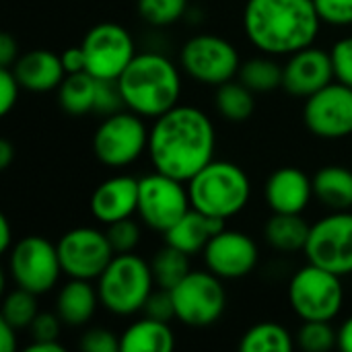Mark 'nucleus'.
I'll list each match as a JSON object with an SVG mask.
<instances>
[{
  "mask_svg": "<svg viewBox=\"0 0 352 352\" xmlns=\"http://www.w3.org/2000/svg\"><path fill=\"white\" fill-rule=\"evenodd\" d=\"M217 130L212 120L194 105H175L155 118L148 132L153 169L188 182L214 159Z\"/></svg>",
  "mask_w": 352,
  "mask_h": 352,
  "instance_id": "nucleus-1",
  "label": "nucleus"
},
{
  "mask_svg": "<svg viewBox=\"0 0 352 352\" xmlns=\"http://www.w3.org/2000/svg\"><path fill=\"white\" fill-rule=\"evenodd\" d=\"M320 27L314 0H248L243 8L245 37L268 56H291L314 45Z\"/></svg>",
  "mask_w": 352,
  "mask_h": 352,
  "instance_id": "nucleus-2",
  "label": "nucleus"
},
{
  "mask_svg": "<svg viewBox=\"0 0 352 352\" xmlns=\"http://www.w3.org/2000/svg\"><path fill=\"white\" fill-rule=\"evenodd\" d=\"M126 109L142 118H159L179 105L182 72L159 52H140L118 78Z\"/></svg>",
  "mask_w": 352,
  "mask_h": 352,
  "instance_id": "nucleus-3",
  "label": "nucleus"
},
{
  "mask_svg": "<svg viewBox=\"0 0 352 352\" xmlns=\"http://www.w3.org/2000/svg\"><path fill=\"white\" fill-rule=\"evenodd\" d=\"M186 184L192 208L221 221L237 217L252 198L248 173L231 161L212 159Z\"/></svg>",
  "mask_w": 352,
  "mask_h": 352,
  "instance_id": "nucleus-4",
  "label": "nucleus"
},
{
  "mask_svg": "<svg viewBox=\"0 0 352 352\" xmlns=\"http://www.w3.org/2000/svg\"><path fill=\"white\" fill-rule=\"evenodd\" d=\"M101 305L113 316L140 314L146 299L155 291L151 262L138 254H116L97 278Z\"/></svg>",
  "mask_w": 352,
  "mask_h": 352,
  "instance_id": "nucleus-5",
  "label": "nucleus"
},
{
  "mask_svg": "<svg viewBox=\"0 0 352 352\" xmlns=\"http://www.w3.org/2000/svg\"><path fill=\"white\" fill-rule=\"evenodd\" d=\"M287 297L301 322H332L344 305L342 276L307 262L293 274Z\"/></svg>",
  "mask_w": 352,
  "mask_h": 352,
  "instance_id": "nucleus-6",
  "label": "nucleus"
},
{
  "mask_svg": "<svg viewBox=\"0 0 352 352\" xmlns=\"http://www.w3.org/2000/svg\"><path fill=\"white\" fill-rule=\"evenodd\" d=\"M148 132L151 128H146L142 116L120 109L105 116L97 126L93 134V155L105 167H128L148 151Z\"/></svg>",
  "mask_w": 352,
  "mask_h": 352,
  "instance_id": "nucleus-7",
  "label": "nucleus"
},
{
  "mask_svg": "<svg viewBox=\"0 0 352 352\" xmlns=\"http://www.w3.org/2000/svg\"><path fill=\"white\" fill-rule=\"evenodd\" d=\"M179 64L192 80L219 87L237 78L241 60L237 47L229 39L214 33H198L182 45Z\"/></svg>",
  "mask_w": 352,
  "mask_h": 352,
  "instance_id": "nucleus-8",
  "label": "nucleus"
},
{
  "mask_svg": "<svg viewBox=\"0 0 352 352\" xmlns=\"http://www.w3.org/2000/svg\"><path fill=\"white\" fill-rule=\"evenodd\" d=\"M175 318L190 328H208L221 320L227 307V291L223 278L206 270H190V274L171 289Z\"/></svg>",
  "mask_w": 352,
  "mask_h": 352,
  "instance_id": "nucleus-9",
  "label": "nucleus"
},
{
  "mask_svg": "<svg viewBox=\"0 0 352 352\" xmlns=\"http://www.w3.org/2000/svg\"><path fill=\"white\" fill-rule=\"evenodd\" d=\"M8 274L16 287L35 295L52 291L60 274H64L58 245L41 235H29L14 241L8 252Z\"/></svg>",
  "mask_w": 352,
  "mask_h": 352,
  "instance_id": "nucleus-10",
  "label": "nucleus"
},
{
  "mask_svg": "<svg viewBox=\"0 0 352 352\" xmlns=\"http://www.w3.org/2000/svg\"><path fill=\"white\" fill-rule=\"evenodd\" d=\"M192 208L188 184L171 175L153 171L138 179L140 221L157 233H167Z\"/></svg>",
  "mask_w": 352,
  "mask_h": 352,
  "instance_id": "nucleus-11",
  "label": "nucleus"
},
{
  "mask_svg": "<svg viewBox=\"0 0 352 352\" xmlns=\"http://www.w3.org/2000/svg\"><path fill=\"white\" fill-rule=\"evenodd\" d=\"M303 254L309 264L338 276L352 274V210L330 212L316 221Z\"/></svg>",
  "mask_w": 352,
  "mask_h": 352,
  "instance_id": "nucleus-12",
  "label": "nucleus"
},
{
  "mask_svg": "<svg viewBox=\"0 0 352 352\" xmlns=\"http://www.w3.org/2000/svg\"><path fill=\"white\" fill-rule=\"evenodd\" d=\"M87 60V72L95 78L118 80L136 56L130 31L120 23H97L80 41Z\"/></svg>",
  "mask_w": 352,
  "mask_h": 352,
  "instance_id": "nucleus-13",
  "label": "nucleus"
},
{
  "mask_svg": "<svg viewBox=\"0 0 352 352\" xmlns=\"http://www.w3.org/2000/svg\"><path fill=\"white\" fill-rule=\"evenodd\" d=\"M56 245L62 272L68 278L97 280L116 256L107 233L95 227H74Z\"/></svg>",
  "mask_w": 352,
  "mask_h": 352,
  "instance_id": "nucleus-14",
  "label": "nucleus"
},
{
  "mask_svg": "<svg viewBox=\"0 0 352 352\" xmlns=\"http://www.w3.org/2000/svg\"><path fill=\"white\" fill-rule=\"evenodd\" d=\"M303 122L311 134L324 140H338L352 134V87L330 82L305 99Z\"/></svg>",
  "mask_w": 352,
  "mask_h": 352,
  "instance_id": "nucleus-15",
  "label": "nucleus"
},
{
  "mask_svg": "<svg viewBox=\"0 0 352 352\" xmlns=\"http://www.w3.org/2000/svg\"><path fill=\"white\" fill-rule=\"evenodd\" d=\"M204 266L223 280H237L254 272L260 260L258 243L243 231L221 229L202 252Z\"/></svg>",
  "mask_w": 352,
  "mask_h": 352,
  "instance_id": "nucleus-16",
  "label": "nucleus"
},
{
  "mask_svg": "<svg viewBox=\"0 0 352 352\" xmlns=\"http://www.w3.org/2000/svg\"><path fill=\"white\" fill-rule=\"evenodd\" d=\"M334 66L330 52L307 45L287 58L283 64V89L293 95L307 99L334 82Z\"/></svg>",
  "mask_w": 352,
  "mask_h": 352,
  "instance_id": "nucleus-17",
  "label": "nucleus"
},
{
  "mask_svg": "<svg viewBox=\"0 0 352 352\" xmlns=\"http://www.w3.org/2000/svg\"><path fill=\"white\" fill-rule=\"evenodd\" d=\"M89 208L91 214L105 227L134 217L138 210V179L132 175H113L101 182L91 194Z\"/></svg>",
  "mask_w": 352,
  "mask_h": 352,
  "instance_id": "nucleus-18",
  "label": "nucleus"
},
{
  "mask_svg": "<svg viewBox=\"0 0 352 352\" xmlns=\"http://www.w3.org/2000/svg\"><path fill=\"white\" fill-rule=\"evenodd\" d=\"M264 196L272 212L303 214L311 198H316L314 179L299 167H280L268 177Z\"/></svg>",
  "mask_w": 352,
  "mask_h": 352,
  "instance_id": "nucleus-19",
  "label": "nucleus"
},
{
  "mask_svg": "<svg viewBox=\"0 0 352 352\" xmlns=\"http://www.w3.org/2000/svg\"><path fill=\"white\" fill-rule=\"evenodd\" d=\"M12 72L21 87L31 93H47L60 87L66 76L60 54L52 50H29L16 58Z\"/></svg>",
  "mask_w": 352,
  "mask_h": 352,
  "instance_id": "nucleus-20",
  "label": "nucleus"
},
{
  "mask_svg": "<svg viewBox=\"0 0 352 352\" xmlns=\"http://www.w3.org/2000/svg\"><path fill=\"white\" fill-rule=\"evenodd\" d=\"M225 229V221L208 217L196 208H190L167 233H165V243L182 250L188 256L202 254L208 241Z\"/></svg>",
  "mask_w": 352,
  "mask_h": 352,
  "instance_id": "nucleus-21",
  "label": "nucleus"
},
{
  "mask_svg": "<svg viewBox=\"0 0 352 352\" xmlns=\"http://www.w3.org/2000/svg\"><path fill=\"white\" fill-rule=\"evenodd\" d=\"M91 283L93 280L70 278L66 285L60 287L56 297V314L60 316L64 326L80 328L93 320L101 301L97 287H93Z\"/></svg>",
  "mask_w": 352,
  "mask_h": 352,
  "instance_id": "nucleus-22",
  "label": "nucleus"
},
{
  "mask_svg": "<svg viewBox=\"0 0 352 352\" xmlns=\"http://www.w3.org/2000/svg\"><path fill=\"white\" fill-rule=\"evenodd\" d=\"M120 349L122 352H171L175 349V334L167 322L144 316L120 334Z\"/></svg>",
  "mask_w": 352,
  "mask_h": 352,
  "instance_id": "nucleus-23",
  "label": "nucleus"
},
{
  "mask_svg": "<svg viewBox=\"0 0 352 352\" xmlns=\"http://www.w3.org/2000/svg\"><path fill=\"white\" fill-rule=\"evenodd\" d=\"M314 196L330 212L352 210V169L342 165H326L316 171Z\"/></svg>",
  "mask_w": 352,
  "mask_h": 352,
  "instance_id": "nucleus-24",
  "label": "nucleus"
},
{
  "mask_svg": "<svg viewBox=\"0 0 352 352\" xmlns=\"http://www.w3.org/2000/svg\"><path fill=\"white\" fill-rule=\"evenodd\" d=\"M309 231L311 225L303 219V214L272 212V217L266 221L264 237L272 250L283 254H295L305 250Z\"/></svg>",
  "mask_w": 352,
  "mask_h": 352,
  "instance_id": "nucleus-25",
  "label": "nucleus"
},
{
  "mask_svg": "<svg viewBox=\"0 0 352 352\" xmlns=\"http://www.w3.org/2000/svg\"><path fill=\"white\" fill-rule=\"evenodd\" d=\"M97 82H99V78H95L87 70L66 74L58 87L60 107L70 116L93 113L95 111V99H97Z\"/></svg>",
  "mask_w": 352,
  "mask_h": 352,
  "instance_id": "nucleus-26",
  "label": "nucleus"
},
{
  "mask_svg": "<svg viewBox=\"0 0 352 352\" xmlns=\"http://www.w3.org/2000/svg\"><path fill=\"white\" fill-rule=\"evenodd\" d=\"M254 95L239 78H231L223 85L217 87L214 93V107L219 111L221 118H225L227 122H245L256 107Z\"/></svg>",
  "mask_w": 352,
  "mask_h": 352,
  "instance_id": "nucleus-27",
  "label": "nucleus"
},
{
  "mask_svg": "<svg viewBox=\"0 0 352 352\" xmlns=\"http://www.w3.org/2000/svg\"><path fill=\"white\" fill-rule=\"evenodd\" d=\"M293 334L274 322H260L243 332L239 340L241 352H291L295 349Z\"/></svg>",
  "mask_w": 352,
  "mask_h": 352,
  "instance_id": "nucleus-28",
  "label": "nucleus"
},
{
  "mask_svg": "<svg viewBox=\"0 0 352 352\" xmlns=\"http://www.w3.org/2000/svg\"><path fill=\"white\" fill-rule=\"evenodd\" d=\"M237 78L252 93H272L283 87V66L272 56H258L241 62Z\"/></svg>",
  "mask_w": 352,
  "mask_h": 352,
  "instance_id": "nucleus-29",
  "label": "nucleus"
},
{
  "mask_svg": "<svg viewBox=\"0 0 352 352\" xmlns=\"http://www.w3.org/2000/svg\"><path fill=\"white\" fill-rule=\"evenodd\" d=\"M190 258L192 256L184 254L182 250L165 243V248H161L153 256V260H151V270H153L155 287L171 291L177 283H182L190 274V270H192Z\"/></svg>",
  "mask_w": 352,
  "mask_h": 352,
  "instance_id": "nucleus-30",
  "label": "nucleus"
},
{
  "mask_svg": "<svg viewBox=\"0 0 352 352\" xmlns=\"http://www.w3.org/2000/svg\"><path fill=\"white\" fill-rule=\"evenodd\" d=\"M37 297L35 293L14 287L2 301V311L0 318L6 320L10 326H14L16 330H29V326L33 324V320L39 314L37 307Z\"/></svg>",
  "mask_w": 352,
  "mask_h": 352,
  "instance_id": "nucleus-31",
  "label": "nucleus"
},
{
  "mask_svg": "<svg viewBox=\"0 0 352 352\" xmlns=\"http://www.w3.org/2000/svg\"><path fill=\"white\" fill-rule=\"evenodd\" d=\"M136 8L151 27H169L186 14L188 0H138Z\"/></svg>",
  "mask_w": 352,
  "mask_h": 352,
  "instance_id": "nucleus-32",
  "label": "nucleus"
},
{
  "mask_svg": "<svg viewBox=\"0 0 352 352\" xmlns=\"http://www.w3.org/2000/svg\"><path fill=\"white\" fill-rule=\"evenodd\" d=\"M295 342L305 352H328L338 346V330L330 322H303Z\"/></svg>",
  "mask_w": 352,
  "mask_h": 352,
  "instance_id": "nucleus-33",
  "label": "nucleus"
},
{
  "mask_svg": "<svg viewBox=\"0 0 352 352\" xmlns=\"http://www.w3.org/2000/svg\"><path fill=\"white\" fill-rule=\"evenodd\" d=\"M105 233L116 254H132L140 243V227L132 217L107 225Z\"/></svg>",
  "mask_w": 352,
  "mask_h": 352,
  "instance_id": "nucleus-34",
  "label": "nucleus"
},
{
  "mask_svg": "<svg viewBox=\"0 0 352 352\" xmlns=\"http://www.w3.org/2000/svg\"><path fill=\"white\" fill-rule=\"evenodd\" d=\"M322 23L334 27L352 25V0H314Z\"/></svg>",
  "mask_w": 352,
  "mask_h": 352,
  "instance_id": "nucleus-35",
  "label": "nucleus"
},
{
  "mask_svg": "<svg viewBox=\"0 0 352 352\" xmlns=\"http://www.w3.org/2000/svg\"><path fill=\"white\" fill-rule=\"evenodd\" d=\"M120 109H126L118 80H105L99 78L97 82V99H95V111L99 116H111Z\"/></svg>",
  "mask_w": 352,
  "mask_h": 352,
  "instance_id": "nucleus-36",
  "label": "nucleus"
},
{
  "mask_svg": "<svg viewBox=\"0 0 352 352\" xmlns=\"http://www.w3.org/2000/svg\"><path fill=\"white\" fill-rule=\"evenodd\" d=\"M78 349L82 352H122L120 336H116L107 328H89L80 336Z\"/></svg>",
  "mask_w": 352,
  "mask_h": 352,
  "instance_id": "nucleus-37",
  "label": "nucleus"
},
{
  "mask_svg": "<svg viewBox=\"0 0 352 352\" xmlns=\"http://www.w3.org/2000/svg\"><path fill=\"white\" fill-rule=\"evenodd\" d=\"M140 314H144L146 318L159 320V322H167V324L171 320H177L175 318V305H173L171 291L155 287V291L146 299V303H144V307H142Z\"/></svg>",
  "mask_w": 352,
  "mask_h": 352,
  "instance_id": "nucleus-38",
  "label": "nucleus"
},
{
  "mask_svg": "<svg viewBox=\"0 0 352 352\" xmlns=\"http://www.w3.org/2000/svg\"><path fill=\"white\" fill-rule=\"evenodd\" d=\"M330 56L336 80L352 87V35L336 41L330 50Z\"/></svg>",
  "mask_w": 352,
  "mask_h": 352,
  "instance_id": "nucleus-39",
  "label": "nucleus"
},
{
  "mask_svg": "<svg viewBox=\"0 0 352 352\" xmlns=\"http://www.w3.org/2000/svg\"><path fill=\"white\" fill-rule=\"evenodd\" d=\"M62 320L60 316L54 311H39L37 318L33 320V324L29 326V334L31 340H58L60 338V330H62Z\"/></svg>",
  "mask_w": 352,
  "mask_h": 352,
  "instance_id": "nucleus-40",
  "label": "nucleus"
},
{
  "mask_svg": "<svg viewBox=\"0 0 352 352\" xmlns=\"http://www.w3.org/2000/svg\"><path fill=\"white\" fill-rule=\"evenodd\" d=\"M21 89H23V87H21V82L16 80L12 68H2V66H0V113H2V116H6V113L14 107Z\"/></svg>",
  "mask_w": 352,
  "mask_h": 352,
  "instance_id": "nucleus-41",
  "label": "nucleus"
},
{
  "mask_svg": "<svg viewBox=\"0 0 352 352\" xmlns=\"http://www.w3.org/2000/svg\"><path fill=\"white\" fill-rule=\"evenodd\" d=\"M19 43L10 33H0V66L12 68V64L19 58Z\"/></svg>",
  "mask_w": 352,
  "mask_h": 352,
  "instance_id": "nucleus-42",
  "label": "nucleus"
},
{
  "mask_svg": "<svg viewBox=\"0 0 352 352\" xmlns=\"http://www.w3.org/2000/svg\"><path fill=\"white\" fill-rule=\"evenodd\" d=\"M62 58V64H64V70L66 74H72V72H82L87 70V60H85V52L82 47H68L60 54Z\"/></svg>",
  "mask_w": 352,
  "mask_h": 352,
  "instance_id": "nucleus-43",
  "label": "nucleus"
},
{
  "mask_svg": "<svg viewBox=\"0 0 352 352\" xmlns=\"http://www.w3.org/2000/svg\"><path fill=\"white\" fill-rule=\"evenodd\" d=\"M16 328L10 326L6 320L0 318V351L2 352H12L16 349L19 340H16Z\"/></svg>",
  "mask_w": 352,
  "mask_h": 352,
  "instance_id": "nucleus-44",
  "label": "nucleus"
},
{
  "mask_svg": "<svg viewBox=\"0 0 352 352\" xmlns=\"http://www.w3.org/2000/svg\"><path fill=\"white\" fill-rule=\"evenodd\" d=\"M66 349L58 340H31L25 352H64Z\"/></svg>",
  "mask_w": 352,
  "mask_h": 352,
  "instance_id": "nucleus-45",
  "label": "nucleus"
},
{
  "mask_svg": "<svg viewBox=\"0 0 352 352\" xmlns=\"http://www.w3.org/2000/svg\"><path fill=\"white\" fill-rule=\"evenodd\" d=\"M338 349L352 352V316L338 328Z\"/></svg>",
  "mask_w": 352,
  "mask_h": 352,
  "instance_id": "nucleus-46",
  "label": "nucleus"
},
{
  "mask_svg": "<svg viewBox=\"0 0 352 352\" xmlns=\"http://www.w3.org/2000/svg\"><path fill=\"white\" fill-rule=\"evenodd\" d=\"M12 231H10V223L6 217H0V252L8 254L12 248Z\"/></svg>",
  "mask_w": 352,
  "mask_h": 352,
  "instance_id": "nucleus-47",
  "label": "nucleus"
},
{
  "mask_svg": "<svg viewBox=\"0 0 352 352\" xmlns=\"http://www.w3.org/2000/svg\"><path fill=\"white\" fill-rule=\"evenodd\" d=\"M12 159H14V148H12V144H10L6 138H2V140H0V169H8L10 163H12Z\"/></svg>",
  "mask_w": 352,
  "mask_h": 352,
  "instance_id": "nucleus-48",
  "label": "nucleus"
}]
</instances>
